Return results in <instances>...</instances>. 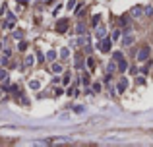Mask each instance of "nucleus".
I'll use <instances>...</instances> for the list:
<instances>
[{"label":"nucleus","mask_w":153,"mask_h":147,"mask_svg":"<svg viewBox=\"0 0 153 147\" xmlns=\"http://www.w3.org/2000/svg\"><path fill=\"white\" fill-rule=\"evenodd\" d=\"M149 54H151V49L149 47H142V51L138 52V60L140 62H147L149 60Z\"/></svg>","instance_id":"f257e3e1"},{"label":"nucleus","mask_w":153,"mask_h":147,"mask_svg":"<svg viewBox=\"0 0 153 147\" xmlns=\"http://www.w3.org/2000/svg\"><path fill=\"white\" fill-rule=\"evenodd\" d=\"M110 45H112V39H103L101 45H99V49H101L103 52H109V51H110Z\"/></svg>","instance_id":"f03ea898"},{"label":"nucleus","mask_w":153,"mask_h":147,"mask_svg":"<svg viewBox=\"0 0 153 147\" xmlns=\"http://www.w3.org/2000/svg\"><path fill=\"white\" fill-rule=\"evenodd\" d=\"M66 27H68V21H66V20H60V21H56V31L64 33V31H66Z\"/></svg>","instance_id":"7ed1b4c3"},{"label":"nucleus","mask_w":153,"mask_h":147,"mask_svg":"<svg viewBox=\"0 0 153 147\" xmlns=\"http://www.w3.org/2000/svg\"><path fill=\"white\" fill-rule=\"evenodd\" d=\"M126 87H128V81H126V79H120V81H118V85H116L118 93H122V91H126Z\"/></svg>","instance_id":"20e7f679"},{"label":"nucleus","mask_w":153,"mask_h":147,"mask_svg":"<svg viewBox=\"0 0 153 147\" xmlns=\"http://www.w3.org/2000/svg\"><path fill=\"white\" fill-rule=\"evenodd\" d=\"M142 8H140V6H136V8H132V16H134V18H140V16H142Z\"/></svg>","instance_id":"39448f33"},{"label":"nucleus","mask_w":153,"mask_h":147,"mask_svg":"<svg viewBox=\"0 0 153 147\" xmlns=\"http://www.w3.org/2000/svg\"><path fill=\"white\" fill-rule=\"evenodd\" d=\"M122 43H124V45H132V43H134V35H124Z\"/></svg>","instance_id":"423d86ee"},{"label":"nucleus","mask_w":153,"mask_h":147,"mask_svg":"<svg viewBox=\"0 0 153 147\" xmlns=\"http://www.w3.org/2000/svg\"><path fill=\"white\" fill-rule=\"evenodd\" d=\"M76 31H77V35H85V25H83V23H77Z\"/></svg>","instance_id":"0eeeda50"},{"label":"nucleus","mask_w":153,"mask_h":147,"mask_svg":"<svg viewBox=\"0 0 153 147\" xmlns=\"http://www.w3.org/2000/svg\"><path fill=\"white\" fill-rule=\"evenodd\" d=\"M87 68L89 70H95V58H93V56H89L87 58Z\"/></svg>","instance_id":"6e6552de"},{"label":"nucleus","mask_w":153,"mask_h":147,"mask_svg":"<svg viewBox=\"0 0 153 147\" xmlns=\"http://www.w3.org/2000/svg\"><path fill=\"white\" fill-rule=\"evenodd\" d=\"M105 33H107V29H105L103 25H101V27H97V37H99V39H103V37H105Z\"/></svg>","instance_id":"1a4fd4ad"},{"label":"nucleus","mask_w":153,"mask_h":147,"mask_svg":"<svg viewBox=\"0 0 153 147\" xmlns=\"http://www.w3.org/2000/svg\"><path fill=\"white\" fill-rule=\"evenodd\" d=\"M33 62H35V56H33V54H29V56H25V62H23V64H25V66H31Z\"/></svg>","instance_id":"9d476101"},{"label":"nucleus","mask_w":153,"mask_h":147,"mask_svg":"<svg viewBox=\"0 0 153 147\" xmlns=\"http://www.w3.org/2000/svg\"><path fill=\"white\" fill-rule=\"evenodd\" d=\"M29 87H31V89H35V91H37V89L41 87V83H39L37 79H31V81H29Z\"/></svg>","instance_id":"9b49d317"},{"label":"nucleus","mask_w":153,"mask_h":147,"mask_svg":"<svg viewBox=\"0 0 153 147\" xmlns=\"http://www.w3.org/2000/svg\"><path fill=\"white\" fill-rule=\"evenodd\" d=\"M55 58H56V52H55V51H49V52H47V60H49V62H53Z\"/></svg>","instance_id":"f8f14e48"},{"label":"nucleus","mask_w":153,"mask_h":147,"mask_svg":"<svg viewBox=\"0 0 153 147\" xmlns=\"http://www.w3.org/2000/svg\"><path fill=\"white\" fill-rule=\"evenodd\" d=\"M68 56H70V51H68V49H60V58H68Z\"/></svg>","instance_id":"ddd939ff"},{"label":"nucleus","mask_w":153,"mask_h":147,"mask_svg":"<svg viewBox=\"0 0 153 147\" xmlns=\"http://www.w3.org/2000/svg\"><path fill=\"white\" fill-rule=\"evenodd\" d=\"M8 79V72L6 70H0V81H6Z\"/></svg>","instance_id":"4468645a"},{"label":"nucleus","mask_w":153,"mask_h":147,"mask_svg":"<svg viewBox=\"0 0 153 147\" xmlns=\"http://www.w3.org/2000/svg\"><path fill=\"white\" fill-rule=\"evenodd\" d=\"M53 72L60 74V72H62V66H60V64H53Z\"/></svg>","instance_id":"2eb2a0df"},{"label":"nucleus","mask_w":153,"mask_h":147,"mask_svg":"<svg viewBox=\"0 0 153 147\" xmlns=\"http://www.w3.org/2000/svg\"><path fill=\"white\" fill-rule=\"evenodd\" d=\"M114 70H116V64H114V62H110L109 66H107V72H109V74H112Z\"/></svg>","instance_id":"dca6fc26"},{"label":"nucleus","mask_w":153,"mask_h":147,"mask_svg":"<svg viewBox=\"0 0 153 147\" xmlns=\"http://www.w3.org/2000/svg\"><path fill=\"white\" fill-rule=\"evenodd\" d=\"M126 68H128V64L124 62V58H120V66H118V70H120V72H124Z\"/></svg>","instance_id":"f3484780"},{"label":"nucleus","mask_w":153,"mask_h":147,"mask_svg":"<svg viewBox=\"0 0 153 147\" xmlns=\"http://www.w3.org/2000/svg\"><path fill=\"white\" fill-rule=\"evenodd\" d=\"M10 54H12L10 49H4V51H2V56H4V58H10Z\"/></svg>","instance_id":"a211bd4d"},{"label":"nucleus","mask_w":153,"mask_h":147,"mask_svg":"<svg viewBox=\"0 0 153 147\" xmlns=\"http://www.w3.org/2000/svg\"><path fill=\"white\" fill-rule=\"evenodd\" d=\"M76 2H77V0H68V10H72V8L76 6Z\"/></svg>","instance_id":"6ab92c4d"},{"label":"nucleus","mask_w":153,"mask_h":147,"mask_svg":"<svg viewBox=\"0 0 153 147\" xmlns=\"http://www.w3.org/2000/svg\"><path fill=\"white\" fill-rule=\"evenodd\" d=\"M143 12H145V16H153V8H151V6H147Z\"/></svg>","instance_id":"aec40b11"},{"label":"nucleus","mask_w":153,"mask_h":147,"mask_svg":"<svg viewBox=\"0 0 153 147\" xmlns=\"http://www.w3.org/2000/svg\"><path fill=\"white\" fill-rule=\"evenodd\" d=\"M62 81H64V85H68V83H70V75H68V74L64 75V79H62Z\"/></svg>","instance_id":"412c9836"},{"label":"nucleus","mask_w":153,"mask_h":147,"mask_svg":"<svg viewBox=\"0 0 153 147\" xmlns=\"http://www.w3.org/2000/svg\"><path fill=\"white\" fill-rule=\"evenodd\" d=\"M27 49V43H20V51H25Z\"/></svg>","instance_id":"4be33fe9"}]
</instances>
